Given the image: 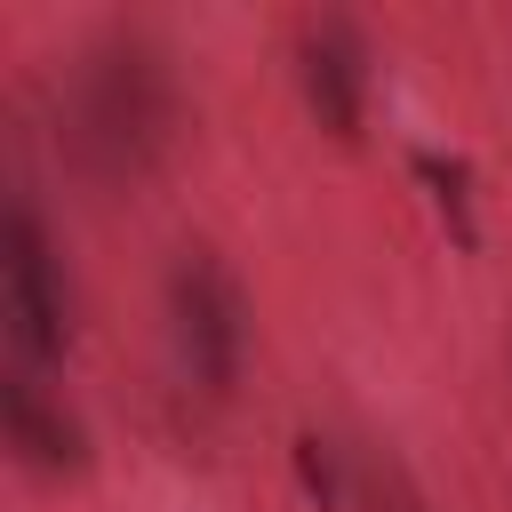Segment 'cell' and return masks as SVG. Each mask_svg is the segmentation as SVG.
<instances>
[{"mask_svg":"<svg viewBox=\"0 0 512 512\" xmlns=\"http://www.w3.org/2000/svg\"><path fill=\"white\" fill-rule=\"evenodd\" d=\"M176 136V80L168 56L136 32L88 48L80 88H72V152L96 176H144Z\"/></svg>","mask_w":512,"mask_h":512,"instance_id":"1","label":"cell"},{"mask_svg":"<svg viewBox=\"0 0 512 512\" xmlns=\"http://www.w3.org/2000/svg\"><path fill=\"white\" fill-rule=\"evenodd\" d=\"M168 336H176V360L200 392H232L240 376V344H248V304H240V280L208 256V248H184L168 264Z\"/></svg>","mask_w":512,"mask_h":512,"instance_id":"2","label":"cell"},{"mask_svg":"<svg viewBox=\"0 0 512 512\" xmlns=\"http://www.w3.org/2000/svg\"><path fill=\"white\" fill-rule=\"evenodd\" d=\"M0 248H8V336H16L24 368L64 360V352H72V280H64L40 216H32V208H8Z\"/></svg>","mask_w":512,"mask_h":512,"instance_id":"3","label":"cell"},{"mask_svg":"<svg viewBox=\"0 0 512 512\" xmlns=\"http://www.w3.org/2000/svg\"><path fill=\"white\" fill-rule=\"evenodd\" d=\"M296 80H304V104L320 112L328 136H360V112H368V40H360V24H344V16L304 24Z\"/></svg>","mask_w":512,"mask_h":512,"instance_id":"4","label":"cell"},{"mask_svg":"<svg viewBox=\"0 0 512 512\" xmlns=\"http://www.w3.org/2000/svg\"><path fill=\"white\" fill-rule=\"evenodd\" d=\"M8 448H16L24 464H40V472H80V464H88V432H80V416H72L32 368L8 376Z\"/></svg>","mask_w":512,"mask_h":512,"instance_id":"5","label":"cell"},{"mask_svg":"<svg viewBox=\"0 0 512 512\" xmlns=\"http://www.w3.org/2000/svg\"><path fill=\"white\" fill-rule=\"evenodd\" d=\"M416 176L432 184V208L448 216V232L472 240V168L464 160H440V152H416Z\"/></svg>","mask_w":512,"mask_h":512,"instance_id":"6","label":"cell"}]
</instances>
